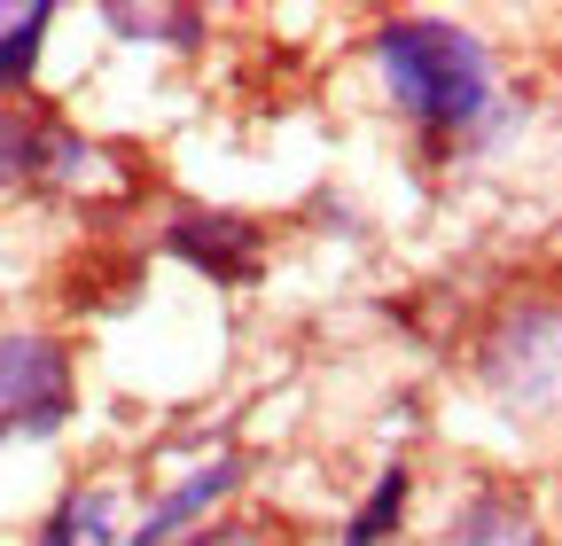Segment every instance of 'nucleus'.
Masks as SVG:
<instances>
[{
  "label": "nucleus",
  "instance_id": "obj_1",
  "mask_svg": "<svg viewBox=\"0 0 562 546\" xmlns=\"http://www.w3.org/2000/svg\"><path fill=\"white\" fill-rule=\"evenodd\" d=\"M368 62L383 79V102L430 133V141H469L492 125L501 79H492V47L453 24V16H383L368 32Z\"/></svg>",
  "mask_w": 562,
  "mask_h": 546
},
{
  "label": "nucleus",
  "instance_id": "obj_2",
  "mask_svg": "<svg viewBox=\"0 0 562 546\" xmlns=\"http://www.w3.org/2000/svg\"><path fill=\"white\" fill-rule=\"evenodd\" d=\"M484 398L516 422H554L562 414V305L554 297H508L484 320L469 352Z\"/></svg>",
  "mask_w": 562,
  "mask_h": 546
},
{
  "label": "nucleus",
  "instance_id": "obj_3",
  "mask_svg": "<svg viewBox=\"0 0 562 546\" xmlns=\"http://www.w3.org/2000/svg\"><path fill=\"white\" fill-rule=\"evenodd\" d=\"M79 414V352L55 328H0V445L63 437Z\"/></svg>",
  "mask_w": 562,
  "mask_h": 546
},
{
  "label": "nucleus",
  "instance_id": "obj_4",
  "mask_svg": "<svg viewBox=\"0 0 562 546\" xmlns=\"http://www.w3.org/2000/svg\"><path fill=\"white\" fill-rule=\"evenodd\" d=\"M165 250L203 273L211 289H250L266 273V227L250 212H227V203H172L165 212Z\"/></svg>",
  "mask_w": 562,
  "mask_h": 546
},
{
  "label": "nucleus",
  "instance_id": "obj_5",
  "mask_svg": "<svg viewBox=\"0 0 562 546\" xmlns=\"http://www.w3.org/2000/svg\"><path fill=\"white\" fill-rule=\"evenodd\" d=\"M235 485H243V453H220V460H203V468L172 476V485H165L149 508H140V523H125L117 546H172V538H188L195 523L220 515V500H235Z\"/></svg>",
  "mask_w": 562,
  "mask_h": 546
},
{
  "label": "nucleus",
  "instance_id": "obj_6",
  "mask_svg": "<svg viewBox=\"0 0 562 546\" xmlns=\"http://www.w3.org/2000/svg\"><path fill=\"white\" fill-rule=\"evenodd\" d=\"M438 546H547V523L531 515L524 492H508V485H476V492L446 515Z\"/></svg>",
  "mask_w": 562,
  "mask_h": 546
},
{
  "label": "nucleus",
  "instance_id": "obj_7",
  "mask_svg": "<svg viewBox=\"0 0 562 546\" xmlns=\"http://www.w3.org/2000/svg\"><path fill=\"white\" fill-rule=\"evenodd\" d=\"M125 538V500H117V485H70L55 508H47V523L32 531V546H117Z\"/></svg>",
  "mask_w": 562,
  "mask_h": 546
},
{
  "label": "nucleus",
  "instance_id": "obj_8",
  "mask_svg": "<svg viewBox=\"0 0 562 546\" xmlns=\"http://www.w3.org/2000/svg\"><path fill=\"white\" fill-rule=\"evenodd\" d=\"M47 32H55L47 0H16V9H0V102H24L32 94L40 55H47Z\"/></svg>",
  "mask_w": 562,
  "mask_h": 546
},
{
  "label": "nucleus",
  "instance_id": "obj_9",
  "mask_svg": "<svg viewBox=\"0 0 562 546\" xmlns=\"http://www.w3.org/2000/svg\"><path fill=\"white\" fill-rule=\"evenodd\" d=\"M406 500H414V468H406V460H383V476L368 485V500L344 515L336 546H391L398 523H406Z\"/></svg>",
  "mask_w": 562,
  "mask_h": 546
},
{
  "label": "nucleus",
  "instance_id": "obj_10",
  "mask_svg": "<svg viewBox=\"0 0 562 546\" xmlns=\"http://www.w3.org/2000/svg\"><path fill=\"white\" fill-rule=\"evenodd\" d=\"M102 24L133 47H172V55H195L203 47V32H211V16L203 9H102Z\"/></svg>",
  "mask_w": 562,
  "mask_h": 546
},
{
  "label": "nucleus",
  "instance_id": "obj_11",
  "mask_svg": "<svg viewBox=\"0 0 562 546\" xmlns=\"http://www.w3.org/2000/svg\"><path fill=\"white\" fill-rule=\"evenodd\" d=\"M40 125H47V110L0 102V195L40 180Z\"/></svg>",
  "mask_w": 562,
  "mask_h": 546
},
{
  "label": "nucleus",
  "instance_id": "obj_12",
  "mask_svg": "<svg viewBox=\"0 0 562 546\" xmlns=\"http://www.w3.org/2000/svg\"><path fill=\"white\" fill-rule=\"evenodd\" d=\"M172 546H281L266 523H243V515H211V523H195L188 538H172Z\"/></svg>",
  "mask_w": 562,
  "mask_h": 546
}]
</instances>
